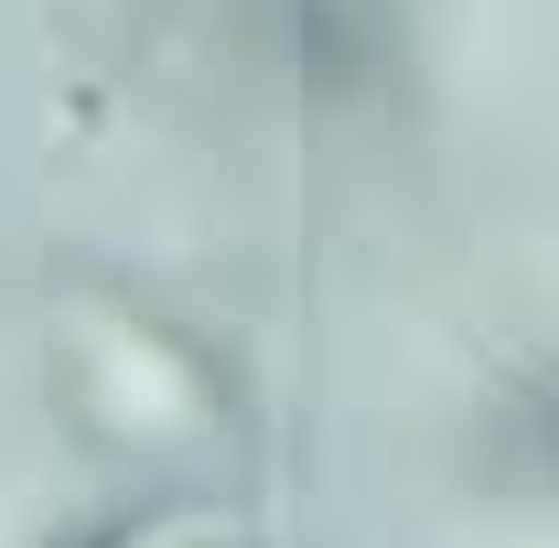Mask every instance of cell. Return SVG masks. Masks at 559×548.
<instances>
[{
    "instance_id": "1",
    "label": "cell",
    "mask_w": 559,
    "mask_h": 548,
    "mask_svg": "<svg viewBox=\"0 0 559 548\" xmlns=\"http://www.w3.org/2000/svg\"><path fill=\"white\" fill-rule=\"evenodd\" d=\"M301 65H312V86L323 97H345V86H366V65H377V0H301Z\"/></svg>"
},
{
    "instance_id": "2",
    "label": "cell",
    "mask_w": 559,
    "mask_h": 548,
    "mask_svg": "<svg viewBox=\"0 0 559 548\" xmlns=\"http://www.w3.org/2000/svg\"><path fill=\"white\" fill-rule=\"evenodd\" d=\"M183 548H237V538H183Z\"/></svg>"
}]
</instances>
